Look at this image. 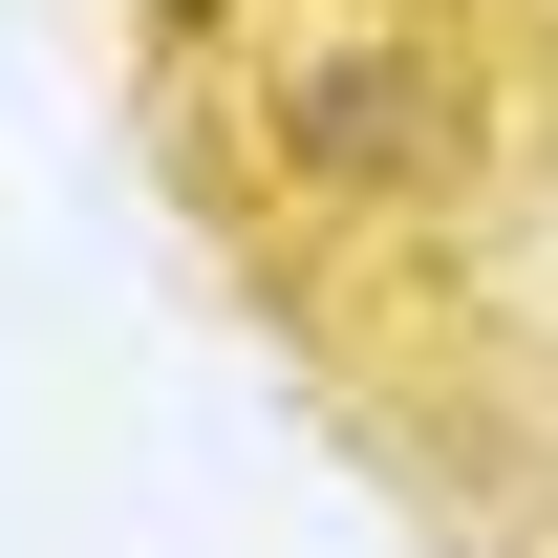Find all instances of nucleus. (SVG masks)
Wrapping results in <instances>:
<instances>
[{"instance_id":"nucleus-1","label":"nucleus","mask_w":558,"mask_h":558,"mask_svg":"<svg viewBox=\"0 0 558 558\" xmlns=\"http://www.w3.org/2000/svg\"><path fill=\"white\" fill-rule=\"evenodd\" d=\"M451 44L429 22H344V44H279L258 65V150H279V194H387V172H429L451 150Z\"/></svg>"}]
</instances>
